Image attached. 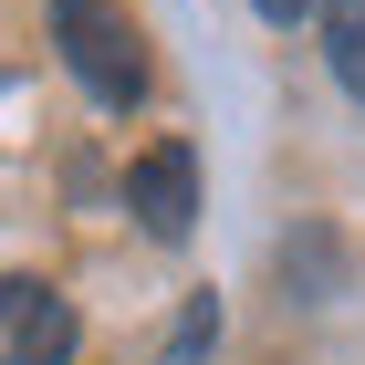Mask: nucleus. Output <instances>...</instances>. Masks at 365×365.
<instances>
[{"instance_id":"1","label":"nucleus","mask_w":365,"mask_h":365,"mask_svg":"<svg viewBox=\"0 0 365 365\" xmlns=\"http://www.w3.org/2000/svg\"><path fill=\"white\" fill-rule=\"evenodd\" d=\"M53 42H63V73L94 94V105H146V42H136V11L125 0H53Z\"/></svg>"},{"instance_id":"2","label":"nucleus","mask_w":365,"mask_h":365,"mask_svg":"<svg viewBox=\"0 0 365 365\" xmlns=\"http://www.w3.org/2000/svg\"><path fill=\"white\" fill-rule=\"evenodd\" d=\"M73 344H84V324L53 282H31V272L0 282V365H73Z\"/></svg>"},{"instance_id":"3","label":"nucleus","mask_w":365,"mask_h":365,"mask_svg":"<svg viewBox=\"0 0 365 365\" xmlns=\"http://www.w3.org/2000/svg\"><path fill=\"white\" fill-rule=\"evenodd\" d=\"M125 209H136L146 240H188L198 230V157L188 146H146L136 168H125Z\"/></svg>"},{"instance_id":"4","label":"nucleus","mask_w":365,"mask_h":365,"mask_svg":"<svg viewBox=\"0 0 365 365\" xmlns=\"http://www.w3.org/2000/svg\"><path fill=\"white\" fill-rule=\"evenodd\" d=\"M324 31H334V73H344V94H365V0H324Z\"/></svg>"},{"instance_id":"5","label":"nucleus","mask_w":365,"mask_h":365,"mask_svg":"<svg viewBox=\"0 0 365 365\" xmlns=\"http://www.w3.org/2000/svg\"><path fill=\"white\" fill-rule=\"evenodd\" d=\"M251 11H272V21H303V11H313V0H251Z\"/></svg>"}]
</instances>
